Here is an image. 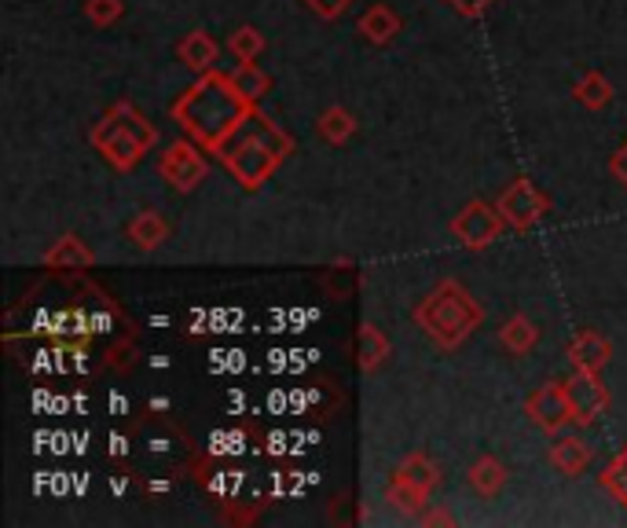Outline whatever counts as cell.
<instances>
[{
    "label": "cell",
    "instance_id": "6da1fadb",
    "mask_svg": "<svg viewBox=\"0 0 627 528\" xmlns=\"http://www.w3.org/2000/svg\"><path fill=\"white\" fill-rule=\"evenodd\" d=\"M253 110L257 107L239 92L231 74L206 70L198 74V81L191 88H184V96L173 103V118L180 121V129L198 147L217 151Z\"/></svg>",
    "mask_w": 627,
    "mask_h": 528
},
{
    "label": "cell",
    "instance_id": "7a4b0ae2",
    "mask_svg": "<svg viewBox=\"0 0 627 528\" xmlns=\"http://www.w3.org/2000/svg\"><path fill=\"white\" fill-rule=\"evenodd\" d=\"M290 151H294V140L286 136L272 118L253 110L213 154L220 158V165L235 176L242 191H257V187L264 180H272V173L290 158Z\"/></svg>",
    "mask_w": 627,
    "mask_h": 528
},
{
    "label": "cell",
    "instance_id": "3957f363",
    "mask_svg": "<svg viewBox=\"0 0 627 528\" xmlns=\"http://www.w3.org/2000/svg\"><path fill=\"white\" fill-rule=\"evenodd\" d=\"M415 323L440 349H459L473 330L484 323V308L477 305L459 279H444L433 294H426L415 308Z\"/></svg>",
    "mask_w": 627,
    "mask_h": 528
},
{
    "label": "cell",
    "instance_id": "277c9868",
    "mask_svg": "<svg viewBox=\"0 0 627 528\" xmlns=\"http://www.w3.org/2000/svg\"><path fill=\"white\" fill-rule=\"evenodd\" d=\"M88 140H92V147L103 154L118 173H129L136 169L143 154L158 143V129H154L129 99H121V103H114L96 121Z\"/></svg>",
    "mask_w": 627,
    "mask_h": 528
},
{
    "label": "cell",
    "instance_id": "5b68a950",
    "mask_svg": "<svg viewBox=\"0 0 627 528\" xmlns=\"http://www.w3.org/2000/svg\"><path fill=\"white\" fill-rule=\"evenodd\" d=\"M506 220L499 213V206H488L481 198H473L451 217V235H455L466 250H488L495 239L503 235Z\"/></svg>",
    "mask_w": 627,
    "mask_h": 528
},
{
    "label": "cell",
    "instance_id": "8992f818",
    "mask_svg": "<svg viewBox=\"0 0 627 528\" xmlns=\"http://www.w3.org/2000/svg\"><path fill=\"white\" fill-rule=\"evenodd\" d=\"M158 173H162V180L173 187V191L191 195L195 187L206 180L209 162H206V154L198 151L195 140H176L169 151H162Z\"/></svg>",
    "mask_w": 627,
    "mask_h": 528
},
{
    "label": "cell",
    "instance_id": "52a82bcc",
    "mask_svg": "<svg viewBox=\"0 0 627 528\" xmlns=\"http://www.w3.org/2000/svg\"><path fill=\"white\" fill-rule=\"evenodd\" d=\"M495 206H499L506 228H514V231H528L532 224H539V217L550 209L547 195L539 191L528 176H517V180L499 195V202H495Z\"/></svg>",
    "mask_w": 627,
    "mask_h": 528
},
{
    "label": "cell",
    "instance_id": "ba28073f",
    "mask_svg": "<svg viewBox=\"0 0 627 528\" xmlns=\"http://www.w3.org/2000/svg\"><path fill=\"white\" fill-rule=\"evenodd\" d=\"M565 396H569L572 426H591L605 411V404H609V393L598 382V371H572L565 378Z\"/></svg>",
    "mask_w": 627,
    "mask_h": 528
},
{
    "label": "cell",
    "instance_id": "9c48e42d",
    "mask_svg": "<svg viewBox=\"0 0 627 528\" xmlns=\"http://www.w3.org/2000/svg\"><path fill=\"white\" fill-rule=\"evenodd\" d=\"M528 418L543 429V433H558L561 426L572 422V411H569V396H565V382H547L528 396L525 404Z\"/></svg>",
    "mask_w": 627,
    "mask_h": 528
},
{
    "label": "cell",
    "instance_id": "30bf717a",
    "mask_svg": "<svg viewBox=\"0 0 627 528\" xmlns=\"http://www.w3.org/2000/svg\"><path fill=\"white\" fill-rule=\"evenodd\" d=\"M569 360L576 371H602L605 363L613 360V345L598 330H580V334L569 341Z\"/></svg>",
    "mask_w": 627,
    "mask_h": 528
},
{
    "label": "cell",
    "instance_id": "8fae6325",
    "mask_svg": "<svg viewBox=\"0 0 627 528\" xmlns=\"http://www.w3.org/2000/svg\"><path fill=\"white\" fill-rule=\"evenodd\" d=\"M591 459H594V448L576 433L554 437V444H550V466L565 473V477H580V473L591 466Z\"/></svg>",
    "mask_w": 627,
    "mask_h": 528
},
{
    "label": "cell",
    "instance_id": "7c38bea8",
    "mask_svg": "<svg viewBox=\"0 0 627 528\" xmlns=\"http://www.w3.org/2000/svg\"><path fill=\"white\" fill-rule=\"evenodd\" d=\"M125 235L132 239V246L136 250H158L165 239H169V220H165L158 209H143L129 220Z\"/></svg>",
    "mask_w": 627,
    "mask_h": 528
},
{
    "label": "cell",
    "instance_id": "4fadbf2b",
    "mask_svg": "<svg viewBox=\"0 0 627 528\" xmlns=\"http://www.w3.org/2000/svg\"><path fill=\"white\" fill-rule=\"evenodd\" d=\"M356 26H360L363 37L382 48V44H389L396 33H400V15H396L389 4H371V8L360 15Z\"/></svg>",
    "mask_w": 627,
    "mask_h": 528
},
{
    "label": "cell",
    "instance_id": "5bb4252c",
    "mask_svg": "<svg viewBox=\"0 0 627 528\" xmlns=\"http://www.w3.org/2000/svg\"><path fill=\"white\" fill-rule=\"evenodd\" d=\"M176 55H180V63L187 66V70L206 74V70H213V63H217V41L209 37L206 30H191V33H187V37L180 41Z\"/></svg>",
    "mask_w": 627,
    "mask_h": 528
},
{
    "label": "cell",
    "instance_id": "9a60e30c",
    "mask_svg": "<svg viewBox=\"0 0 627 528\" xmlns=\"http://www.w3.org/2000/svg\"><path fill=\"white\" fill-rule=\"evenodd\" d=\"M385 356H389V338L378 323H360V334H356V363L360 371H378Z\"/></svg>",
    "mask_w": 627,
    "mask_h": 528
},
{
    "label": "cell",
    "instance_id": "2e32d148",
    "mask_svg": "<svg viewBox=\"0 0 627 528\" xmlns=\"http://www.w3.org/2000/svg\"><path fill=\"white\" fill-rule=\"evenodd\" d=\"M466 481H470V488L484 495V499H492V495H499L506 488V466L495 455H481L477 462L470 466L466 473Z\"/></svg>",
    "mask_w": 627,
    "mask_h": 528
},
{
    "label": "cell",
    "instance_id": "e0dca14e",
    "mask_svg": "<svg viewBox=\"0 0 627 528\" xmlns=\"http://www.w3.org/2000/svg\"><path fill=\"white\" fill-rule=\"evenodd\" d=\"M539 341V327L532 323L528 316H510L499 330V345L506 352H514V356H525V352H532Z\"/></svg>",
    "mask_w": 627,
    "mask_h": 528
},
{
    "label": "cell",
    "instance_id": "ac0fdd59",
    "mask_svg": "<svg viewBox=\"0 0 627 528\" xmlns=\"http://www.w3.org/2000/svg\"><path fill=\"white\" fill-rule=\"evenodd\" d=\"M393 477H404V481L418 484V488L433 492L437 484H440V466L426 455V451H411V455H407L400 466L393 470Z\"/></svg>",
    "mask_w": 627,
    "mask_h": 528
},
{
    "label": "cell",
    "instance_id": "d6986e66",
    "mask_svg": "<svg viewBox=\"0 0 627 528\" xmlns=\"http://www.w3.org/2000/svg\"><path fill=\"white\" fill-rule=\"evenodd\" d=\"M44 264H48V268H88V264H92V250L77 235H63L44 253Z\"/></svg>",
    "mask_w": 627,
    "mask_h": 528
},
{
    "label": "cell",
    "instance_id": "ffe728a7",
    "mask_svg": "<svg viewBox=\"0 0 627 528\" xmlns=\"http://www.w3.org/2000/svg\"><path fill=\"white\" fill-rule=\"evenodd\" d=\"M316 132L327 143H345L352 140V132H356V118H352L345 107H327L316 121Z\"/></svg>",
    "mask_w": 627,
    "mask_h": 528
},
{
    "label": "cell",
    "instance_id": "44dd1931",
    "mask_svg": "<svg viewBox=\"0 0 627 528\" xmlns=\"http://www.w3.org/2000/svg\"><path fill=\"white\" fill-rule=\"evenodd\" d=\"M572 96H576V103H583L587 110H602V107H609L613 85L605 81V74L591 70V74H583L580 81H576V88H572Z\"/></svg>",
    "mask_w": 627,
    "mask_h": 528
},
{
    "label": "cell",
    "instance_id": "7402d4cb",
    "mask_svg": "<svg viewBox=\"0 0 627 528\" xmlns=\"http://www.w3.org/2000/svg\"><path fill=\"white\" fill-rule=\"evenodd\" d=\"M385 499H389L400 514H422L429 492L418 488V484H411V481H404V477H393L389 488H385Z\"/></svg>",
    "mask_w": 627,
    "mask_h": 528
},
{
    "label": "cell",
    "instance_id": "603a6c76",
    "mask_svg": "<svg viewBox=\"0 0 627 528\" xmlns=\"http://www.w3.org/2000/svg\"><path fill=\"white\" fill-rule=\"evenodd\" d=\"M231 81H235V88L250 99L253 107H257L261 99L268 96V88H272V77L264 74L257 63H239V70L231 74Z\"/></svg>",
    "mask_w": 627,
    "mask_h": 528
},
{
    "label": "cell",
    "instance_id": "cb8c5ba5",
    "mask_svg": "<svg viewBox=\"0 0 627 528\" xmlns=\"http://www.w3.org/2000/svg\"><path fill=\"white\" fill-rule=\"evenodd\" d=\"M228 52L235 55L239 63H257V55L264 52V33L253 26H239L228 37Z\"/></svg>",
    "mask_w": 627,
    "mask_h": 528
},
{
    "label": "cell",
    "instance_id": "d4e9b609",
    "mask_svg": "<svg viewBox=\"0 0 627 528\" xmlns=\"http://www.w3.org/2000/svg\"><path fill=\"white\" fill-rule=\"evenodd\" d=\"M602 488L609 492L613 499L627 510V444H624V451H616V459L609 462V466H605V473H602Z\"/></svg>",
    "mask_w": 627,
    "mask_h": 528
},
{
    "label": "cell",
    "instance_id": "484cf974",
    "mask_svg": "<svg viewBox=\"0 0 627 528\" xmlns=\"http://www.w3.org/2000/svg\"><path fill=\"white\" fill-rule=\"evenodd\" d=\"M125 15V0H85V19L92 26H114Z\"/></svg>",
    "mask_w": 627,
    "mask_h": 528
},
{
    "label": "cell",
    "instance_id": "4316f807",
    "mask_svg": "<svg viewBox=\"0 0 627 528\" xmlns=\"http://www.w3.org/2000/svg\"><path fill=\"white\" fill-rule=\"evenodd\" d=\"M301 4H305L308 11H312V15L327 19V22H334V19L345 15L352 0H301Z\"/></svg>",
    "mask_w": 627,
    "mask_h": 528
},
{
    "label": "cell",
    "instance_id": "83f0119b",
    "mask_svg": "<svg viewBox=\"0 0 627 528\" xmlns=\"http://www.w3.org/2000/svg\"><path fill=\"white\" fill-rule=\"evenodd\" d=\"M448 4L455 8L462 19H481L484 11L495 4V0H448Z\"/></svg>",
    "mask_w": 627,
    "mask_h": 528
},
{
    "label": "cell",
    "instance_id": "f1b7e54d",
    "mask_svg": "<svg viewBox=\"0 0 627 528\" xmlns=\"http://www.w3.org/2000/svg\"><path fill=\"white\" fill-rule=\"evenodd\" d=\"M609 176L620 187H627V143H624V147H616V154L609 158Z\"/></svg>",
    "mask_w": 627,
    "mask_h": 528
},
{
    "label": "cell",
    "instance_id": "f546056e",
    "mask_svg": "<svg viewBox=\"0 0 627 528\" xmlns=\"http://www.w3.org/2000/svg\"><path fill=\"white\" fill-rule=\"evenodd\" d=\"M422 525H455V517H451L448 510H433L422 517Z\"/></svg>",
    "mask_w": 627,
    "mask_h": 528
}]
</instances>
